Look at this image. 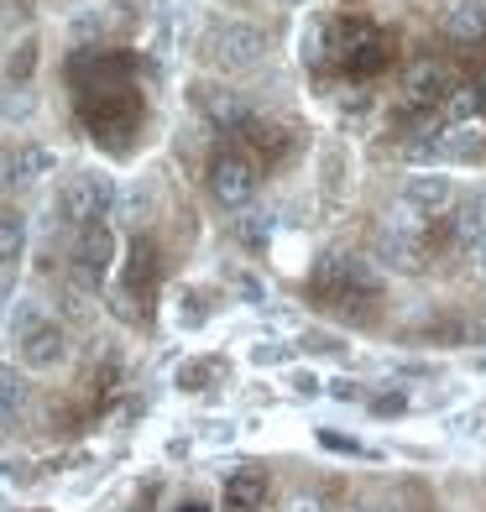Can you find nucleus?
Instances as JSON below:
<instances>
[{
	"mask_svg": "<svg viewBox=\"0 0 486 512\" xmlns=\"http://www.w3.org/2000/svg\"><path fill=\"white\" fill-rule=\"evenodd\" d=\"M204 53L220 74H246L267 58V32L257 21H215L210 37H204Z\"/></svg>",
	"mask_w": 486,
	"mask_h": 512,
	"instance_id": "nucleus-1",
	"label": "nucleus"
},
{
	"mask_svg": "<svg viewBox=\"0 0 486 512\" xmlns=\"http://www.w3.org/2000/svg\"><path fill=\"white\" fill-rule=\"evenodd\" d=\"M236 236L246 246H262L272 236V215H267V209H246V215H236Z\"/></svg>",
	"mask_w": 486,
	"mask_h": 512,
	"instance_id": "nucleus-20",
	"label": "nucleus"
},
{
	"mask_svg": "<svg viewBox=\"0 0 486 512\" xmlns=\"http://www.w3.org/2000/svg\"><path fill=\"white\" fill-rule=\"evenodd\" d=\"M173 512H210V507H204V502H178Z\"/></svg>",
	"mask_w": 486,
	"mask_h": 512,
	"instance_id": "nucleus-27",
	"label": "nucleus"
},
{
	"mask_svg": "<svg viewBox=\"0 0 486 512\" xmlns=\"http://www.w3.org/2000/svg\"><path fill=\"white\" fill-rule=\"evenodd\" d=\"M481 236H486V209H481V204L471 199V204H460V209H455V241L471 251V246H476Z\"/></svg>",
	"mask_w": 486,
	"mask_h": 512,
	"instance_id": "nucleus-17",
	"label": "nucleus"
},
{
	"mask_svg": "<svg viewBox=\"0 0 486 512\" xmlns=\"http://www.w3.org/2000/svg\"><path fill=\"white\" fill-rule=\"evenodd\" d=\"M476 204H481V209H486V189H481V194H476Z\"/></svg>",
	"mask_w": 486,
	"mask_h": 512,
	"instance_id": "nucleus-31",
	"label": "nucleus"
},
{
	"mask_svg": "<svg viewBox=\"0 0 486 512\" xmlns=\"http://www.w3.org/2000/svg\"><path fill=\"white\" fill-rule=\"evenodd\" d=\"M283 6H309V0H283Z\"/></svg>",
	"mask_w": 486,
	"mask_h": 512,
	"instance_id": "nucleus-30",
	"label": "nucleus"
},
{
	"mask_svg": "<svg viewBox=\"0 0 486 512\" xmlns=\"http://www.w3.org/2000/svg\"><path fill=\"white\" fill-rule=\"evenodd\" d=\"M236 288L246 293V304H262V283H257L251 272H236Z\"/></svg>",
	"mask_w": 486,
	"mask_h": 512,
	"instance_id": "nucleus-24",
	"label": "nucleus"
},
{
	"mask_svg": "<svg viewBox=\"0 0 486 512\" xmlns=\"http://www.w3.org/2000/svg\"><path fill=\"white\" fill-rule=\"evenodd\" d=\"M32 115H37L32 89H0V121H11V126H27Z\"/></svg>",
	"mask_w": 486,
	"mask_h": 512,
	"instance_id": "nucleus-18",
	"label": "nucleus"
},
{
	"mask_svg": "<svg viewBox=\"0 0 486 512\" xmlns=\"http://www.w3.org/2000/svg\"><path fill=\"white\" fill-rule=\"evenodd\" d=\"M377 262H382L387 272H419V267H424V246H419V236H403V230H382Z\"/></svg>",
	"mask_w": 486,
	"mask_h": 512,
	"instance_id": "nucleus-10",
	"label": "nucleus"
},
{
	"mask_svg": "<svg viewBox=\"0 0 486 512\" xmlns=\"http://www.w3.org/2000/svg\"><path fill=\"white\" fill-rule=\"evenodd\" d=\"M11 304H16V277H11V267H0V319L11 314Z\"/></svg>",
	"mask_w": 486,
	"mask_h": 512,
	"instance_id": "nucleus-22",
	"label": "nucleus"
},
{
	"mask_svg": "<svg viewBox=\"0 0 486 512\" xmlns=\"http://www.w3.org/2000/svg\"><path fill=\"white\" fill-rule=\"evenodd\" d=\"M481 147H486V131H481V121L445 126V136L434 142V152H439V157H476Z\"/></svg>",
	"mask_w": 486,
	"mask_h": 512,
	"instance_id": "nucleus-13",
	"label": "nucleus"
},
{
	"mask_svg": "<svg viewBox=\"0 0 486 512\" xmlns=\"http://www.w3.org/2000/svg\"><path fill=\"white\" fill-rule=\"evenodd\" d=\"M16 356H21V366H27V371H58L68 361V330H63L58 319H48L27 340H16Z\"/></svg>",
	"mask_w": 486,
	"mask_h": 512,
	"instance_id": "nucleus-6",
	"label": "nucleus"
},
{
	"mask_svg": "<svg viewBox=\"0 0 486 512\" xmlns=\"http://www.w3.org/2000/svg\"><path fill=\"white\" fill-rule=\"evenodd\" d=\"M58 168V152L42 142H16L11 152H0V189H32Z\"/></svg>",
	"mask_w": 486,
	"mask_h": 512,
	"instance_id": "nucleus-5",
	"label": "nucleus"
},
{
	"mask_svg": "<svg viewBox=\"0 0 486 512\" xmlns=\"http://www.w3.org/2000/svg\"><path fill=\"white\" fill-rule=\"evenodd\" d=\"M251 361H288V345H257V351H251Z\"/></svg>",
	"mask_w": 486,
	"mask_h": 512,
	"instance_id": "nucleus-25",
	"label": "nucleus"
},
{
	"mask_svg": "<svg viewBox=\"0 0 486 512\" xmlns=\"http://www.w3.org/2000/svg\"><path fill=\"white\" fill-rule=\"evenodd\" d=\"M288 512H330V507H324V497H314V492H298L288 502Z\"/></svg>",
	"mask_w": 486,
	"mask_h": 512,
	"instance_id": "nucleus-23",
	"label": "nucleus"
},
{
	"mask_svg": "<svg viewBox=\"0 0 486 512\" xmlns=\"http://www.w3.org/2000/svg\"><path fill=\"white\" fill-rule=\"evenodd\" d=\"M27 256V215L21 209H0V267Z\"/></svg>",
	"mask_w": 486,
	"mask_h": 512,
	"instance_id": "nucleus-15",
	"label": "nucleus"
},
{
	"mask_svg": "<svg viewBox=\"0 0 486 512\" xmlns=\"http://www.w3.org/2000/svg\"><path fill=\"white\" fill-rule=\"evenodd\" d=\"M115 251H121V241H115V230L100 220V225H84L79 241H74V262H68V277L84 288V293H100V283L110 277L115 267Z\"/></svg>",
	"mask_w": 486,
	"mask_h": 512,
	"instance_id": "nucleus-3",
	"label": "nucleus"
},
{
	"mask_svg": "<svg viewBox=\"0 0 486 512\" xmlns=\"http://www.w3.org/2000/svg\"><path fill=\"white\" fill-rule=\"evenodd\" d=\"M257 162H251L246 152H220L210 162V194L225 204V209H246L251 199H257Z\"/></svg>",
	"mask_w": 486,
	"mask_h": 512,
	"instance_id": "nucleus-4",
	"label": "nucleus"
},
{
	"mask_svg": "<svg viewBox=\"0 0 486 512\" xmlns=\"http://www.w3.org/2000/svg\"><path fill=\"white\" fill-rule=\"evenodd\" d=\"M340 512H372V507H366V502H351V507H340Z\"/></svg>",
	"mask_w": 486,
	"mask_h": 512,
	"instance_id": "nucleus-29",
	"label": "nucleus"
},
{
	"mask_svg": "<svg viewBox=\"0 0 486 512\" xmlns=\"http://www.w3.org/2000/svg\"><path fill=\"white\" fill-rule=\"evenodd\" d=\"M450 95V74L439 63H413L403 79V110H434Z\"/></svg>",
	"mask_w": 486,
	"mask_h": 512,
	"instance_id": "nucleus-9",
	"label": "nucleus"
},
{
	"mask_svg": "<svg viewBox=\"0 0 486 512\" xmlns=\"http://www.w3.org/2000/svg\"><path fill=\"white\" fill-rule=\"evenodd\" d=\"M398 199L413 209V215H439L450 199H455V178L450 173H408L403 178V189H398Z\"/></svg>",
	"mask_w": 486,
	"mask_h": 512,
	"instance_id": "nucleus-7",
	"label": "nucleus"
},
{
	"mask_svg": "<svg viewBox=\"0 0 486 512\" xmlns=\"http://www.w3.org/2000/svg\"><path fill=\"white\" fill-rule=\"evenodd\" d=\"M6 68H11V79H27L32 68H37V42H32V37H27V42H16V53H11Z\"/></svg>",
	"mask_w": 486,
	"mask_h": 512,
	"instance_id": "nucleus-21",
	"label": "nucleus"
},
{
	"mask_svg": "<svg viewBox=\"0 0 486 512\" xmlns=\"http://www.w3.org/2000/svg\"><path fill=\"white\" fill-rule=\"evenodd\" d=\"M372 512H403L398 502H382V507H372Z\"/></svg>",
	"mask_w": 486,
	"mask_h": 512,
	"instance_id": "nucleus-28",
	"label": "nucleus"
},
{
	"mask_svg": "<svg viewBox=\"0 0 486 512\" xmlns=\"http://www.w3.org/2000/svg\"><path fill=\"white\" fill-rule=\"evenodd\" d=\"M476 110H481V89H450L445 95V126L476 121Z\"/></svg>",
	"mask_w": 486,
	"mask_h": 512,
	"instance_id": "nucleus-19",
	"label": "nucleus"
},
{
	"mask_svg": "<svg viewBox=\"0 0 486 512\" xmlns=\"http://www.w3.org/2000/svg\"><path fill=\"white\" fill-rule=\"evenodd\" d=\"M27 392H32L27 387V371H16V366L0 361V429H6L21 408H27Z\"/></svg>",
	"mask_w": 486,
	"mask_h": 512,
	"instance_id": "nucleus-14",
	"label": "nucleus"
},
{
	"mask_svg": "<svg viewBox=\"0 0 486 512\" xmlns=\"http://www.w3.org/2000/svg\"><path fill=\"white\" fill-rule=\"evenodd\" d=\"M194 105H199L204 121L220 126V131H236V126L251 121V105L236 95V89H225V84H199L194 89Z\"/></svg>",
	"mask_w": 486,
	"mask_h": 512,
	"instance_id": "nucleus-8",
	"label": "nucleus"
},
{
	"mask_svg": "<svg viewBox=\"0 0 486 512\" xmlns=\"http://www.w3.org/2000/svg\"><path fill=\"white\" fill-rule=\"evenodd\" d=\"M115 199H121V189L105 173H68V183L58 189V215L74 230H84V225H100L115 209Z\"/></svg>",
	"mask_w": 486,
	"mask_h": 512,
	"instance_id": "nucleus-2",
	"label": "nucleus"
},
{
	"mask_svg": "<svg viewBox=\"0 0 486 512\" xmlns=\"http://www.w3.org/2000/svg\"><path fill=\"white\" fill-rule=\"evenodd\" d=\"M471 267H476V272H486V236L471 246Z\"/></svg>",
	"mask_w": 486,
	"mask_h": 512,
	"instance_id": "nucleus-26",
	"label": "nucleus"
},
{
	"mask_svg": "<svg viewBox=\"0 0 486 512\" xmlns=\"http://www.w3.org/2000/svg\"><path fill=\"white\" fill-rule=\"evenodd\" d=\"M6 319H11V340H27V335H32V330H42V324H48L53 314H48V304H42V298H32V293H27V298H16V304H11V314H6Z\"/></svg>",
	"mask_w": 486,
	"mask_h": 512,
	"instance_id": "nucleus-16",
	"label": "nucleus"
},
{
	"mask_svg": "<svg viewBox=\"0 0 486 512\" xmlns=\"http://www.w3.org/2000/svg\"><path fill=\"white\" fill-rule=\"evenodd\" d=\"M445 37L450 42H486V0H455L445 11Z\"/></svg>",
	"mask_w": 486,
	"mask_h": 512,
	"instance_id": "nucleus-12",
	"label": "nucleus"
},
{
	"mask_svg": "<svg viewBox=\"0 0 486 512\" xmlns=\"http://www.w3.org/2000/svg\"><path fill=\"white\" fill-rule=\"evenodd\" d=\"M262 502H267V471H257V465H241V471L225 481V507H230V512H257Z\"/></svg>",
	"mask_w": 486,
	"mask_h": 512,
	"instance_id": "nucleus-11",
	"label": "nucleus"
},
{
	"mask_svg": "<svg viewBox=\"0 0 486 512\" xmlns=\"http://www.w3.org/2000/svg\"><path fill=\"white\" fill-rule=\"evenodd\" d=\"M481 319H486V304H481Z\"/></svg>",
	"mask_w": 486,
	"mask_h": 512,
	"instance_id": "nucleus-32",
	"label": "nucleus"
}]
</instances>
